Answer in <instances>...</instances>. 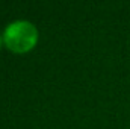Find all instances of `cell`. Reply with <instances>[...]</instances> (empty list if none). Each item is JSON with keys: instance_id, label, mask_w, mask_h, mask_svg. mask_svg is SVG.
Wrapping results in <instances>:
<instances>
[{"instance_id": "cell-2", "label": "cell", "mask_w": 130, "mask_h": 129, "mask_svg": "<svg viewBox=\"0 0 130 129\" xmlns=\"http://www.w3.org/2000/svg\"><path fill=\"white\" fill-rule=\"evenodd\" d=\"M0 46H2V36H0Z\"/></svg>"}, {"instance_id": "cell-1", "label": "cell", "mask_w": 130, "mask_h": 129, "mask_svg": "<svg viewBox=\"0 0 130 129\" xmlns=\"http://www.w3.org/2000/svg\"><path fill=\"white\" fill-rule=\"evenodd\" d=\"M3 41L12 52L23 53L30 50L38 41V31L35 24L27 20L11 21L3 32Z\"/></svg>"}]
</instances>
